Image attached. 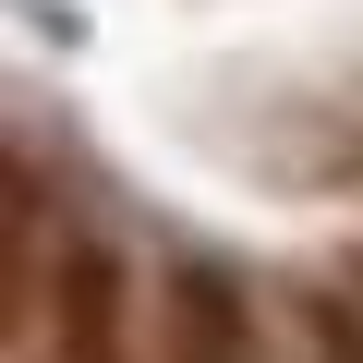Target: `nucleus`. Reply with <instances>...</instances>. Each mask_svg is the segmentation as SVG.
<instances>
[{
    "instance_id": "f257e3e1",
    "label": "nucleus",
    "mask_w": 363,
    "mask_h": 363,
    "mask_svg": "<svg viewBox=\"0 0 363 363\" xmlns=\"http://www.w3.org/2000/svg\"><path fill=\"white\" fill-rule=\"evenodd\" d=\"M13 363H145L133 267L37 194H25V230H13Z\"/></svg>"
},
{
    "instance_id": "f03ea898",
    "label": "nucleus",
    "mask_w": 363,
    "mask_h": 363,
    "mask_svg": "<svg viewBox=\"0 0 363 363\" xmlns=\"http://www.w3.org/2000/svg\"><path fill=\"white\" fill-rule=\"evenodd\" d=\"M145 363H291V339L255 279H230L218 255H182L145 291Z\"/></svg>"
},
{
    "instance_id": "7ed1b4c3",
    "label": "nucleus",
    "mask_w": 363,
    "mask_h": 363,
    "mask_svg": "<svg viewBox=\"0 0 363 363\" xmlns=\"http://www.w3.org/2000/svg\"><path fill=\"white\" fill-rule=\"evenodd\" d=\"M303 363H363V291H315L303 303Z\"/></svg>"
}]
</instances>
